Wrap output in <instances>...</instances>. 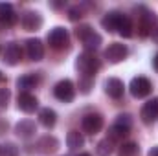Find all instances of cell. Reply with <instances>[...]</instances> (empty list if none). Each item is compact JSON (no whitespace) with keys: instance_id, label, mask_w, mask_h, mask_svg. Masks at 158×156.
Returning <instances> with one entry per match:
<instances>
[{"instance_id":"8","label":"cell","mask_w":158,"mask_h":156,"mask_svg":"<svg viewBox=\"0 0 158 156\" xmlns=\"http://www.w3.org/2000/svg\"><path fill=\"white\" fill-rule=\"evenodd\" d=\"M101 127H103V117L99 116V114H86L81 119V129L86 134L94 136V134H98L101 130Z\"/></svg>"},{"instance_id":"26","label":"cell","mask_w":158,"mask_h":156,"mask_svg":"<svg viewBox=\"0 0 158 156\" xmlns=\"http://www.w3.org/2000/svg\"><path fill=\"white\" fill-rule=\"evenodd\" d=\"M127 134H129V130H127V129H121V127H118V125H112L110 130H109L110 142H112V140H121V138H125Z\"/></svg>"},{"instance_id":"18","label":"cell","mask_w":158,"mask_h":156,"mask_svg":"<svg viewBox=\"0 0 158 156\" xmlns=\"http://www.w3.org/2000/svg\"><path fill=\"white\" fill-rule=\"evenodd\" d=\"M37 83H39V77L35 74H26V76L17 79V88L20 92H30L31 88H35Z\"/></svg>"},{"instance_id":"17","label":"cell","mask_w":158,"mask_h":156,"mask_svg":"<svg viewBox=\"0 0 158 156\" xmlns=\"http://www.w3.org/2000/svg\"><path fill=\"white\" fill-rule=\"evenodd\" d=\"M26 53L31 61H40L44 57V46L39 39H28L26 40Z\"/></svg>"},{"instance_id":"14","label":"cell","mask_w":158,"mask_h":156,"mask_svg":"<svg viewBox=\"0 0 158 156\" xmlns=\"http://www.w3.org/2000/svg\"><path fill=\"white\" fill-rule=\"evenodd\" d=\"M15 132H17V136L28 140V138H31V136L37 132V125H35L33 119H20V121L15 125Z\"/></svg>"},{"instance_id":"25","label":"cell","mask_w":158,"mask_h":156,"mask_svg":"<svg viewBox=\"0 0 158 156\" xmlns=\"http://www.w3.org/2000/svg\"><path fill=\"white\" fill-rule=\"evenodd\" d=\"M114 125L131 130V127H132V117H131V114H119V116L116 117V121H114Z\"/></svg>"},{"instance_id":"16","label":"cell","mask_w":158,"mask_h":156,"mask_svg":"<svg viewBox=\"0 0 158 156\" xmlns=\"http://www.w3.org/2000/svg\"><path fill=\"white\" fill-rule=\"evenodd\" d=\"M105 92L112 97V99H119L125 92V86H123V81L118 77H109L105 81Z\"/></svg>"},{"instance_id":"31","label":"cell","mask_w":158,"mask_h":156,"mask_svg":"<svg viewBox=\"0 0 158 156\" xmlns=\"http://www.w3.org/2000/svg\"><path fill=\"white\" fill-rule=\"evenodd\" d=\"M153 68L158 72V53H155V57H153Z\"/></svg>"},{"instance_id":"1","label":"cell","mask_w":158,"mask_h":156,"mask_svg":"<svg viewBox=\"0 0 158 156\" xmlns=\"http://www.w3.org/2000/svg\"><path fill=\"white\" fill-rule=\"evenodd\" d=\"M76 68L79 74H83V77H94V74L99 70V59L92 51H83L77 55Z\"/></svg>"},{"instance_id":"34","label":"cell","mask_w":158,"mask_h":156,"mask_svg":"<svg viewBox=\"0 0 158 156\" xmlns=\"http://www.w3.org/2000/svg\"><path fill=\"white\" fill-rule=\"evenodd\" d=\"M52 6H53V7H61V6H64V4H63V2H53Z\"/></svg>"},{"instance_id":"10","label":"cell","mask_w":158,"mask_h":156,"mask_svg":"<svg viewBox=\"0 0 158 156\" xmlns=\"http://www.w3.org/2000/svg\"><path fill=\"white\" fill-rule=\"evenodd\" d=\"M20 24L26 31H39L40 26H42V17L37 11H26L20 17Z\"/></svg>"},{"instance_id":"33","label":"cell","mask_w":158,"mask_h":156,"mask_svg":"<svg viewBox=\"0 0 158 156\" xmlns=\"http://www.w3.org/2000/svg\"><path fill=\"white\" fill-rule=\"evenodd\" d=\"M153 40H155V42L158 44V28L155 30V31H153Z\"/></svg>"},{"instance_id":"30","label":"cell","mask_w":158,"mask_h":156,"mask_svg":"<svg viewBox=\"0 0 158 156\" xmlns=\"http://www.w3.org/2000/svg\"><path fill=\"white\" fill-rule=\"evenodd\" d=\"M68 18L72 20V22H76L81 18V9L79 7H70V11H68Z\"/></svg>"},{"instance_id":"15","label":"cell","mask_w":158,"mask_h":156,"mask_svg":"<svg viewBox=\"0 0 158 156\" xmlns=\"http://www.w3.org/2000/svg\"><path fill=\"white\" fill-rule=\"evenodd\" d=\"M17 20H19V17L13 9V4L2 2L0 4V22L4 26H13V24H17Z\"/></svg>"},{"instance_id":"3","label":"cell","mask_w":158,"mask_h":156,"mask_svg":"<svg viewBox=\"0 0 158 156\" xmlns=\"http://www.w3.org/2000/svg\"><path fill=\"white\" fill-rule=\"evenodd\" d=\"M156 26H158V17L153 11L142 7V15H140V20H138V35L140 37L153 35V31L156 30Z\"/></svg>"},{"instance_id":"22","label":"cell","mask_w":158,"mask_h":156,"mask_svg":"<svg viewBox=\"0 0 158 156\" xmlns=\"http://www.w3.org/2000/svg\"><path fill=\"white\" fill-rule=\"evenodd\" d=\"M96 153H98V156H110L112 154V142H110L109 138L98 142V145H96Z\"/></svg>"},{"instance_id":"32","label":"cell","mask_w":158,"mask_h":156,"mask_svg":"<svg viewBox=\"0 0 158 156\" xmlns=\"http://www.w3.org/2000/svg\"><path fill=\"white\" fill-rule=\"evenodd\" d=\"M147 156H158V147H153L151 151H149V154Z\"/></svg>"},{"instance_id":"28","label":"cell","mask_w":158,"mask_h":156,"mask_svg":"<svg viewBox=\"0 0 158 156\" xmlns=\"http://www.w3.org/2000/svg\"><path fill=\"white\" fill-rule=\"evenodd\" d=\"M9 97H11L9 90H7V88H0V110H4V109L7 107V103H9Z\"/></svg>"},{"instance_id":"2","label":"cell","mask_w":158,"mask_h":156,"mask_svg":"<svg viewBox=\"0 0 158 156\" xmlns=\"http://www.w3.org/2000/svg\"><path fill=\"white\" fill-rule=\"evenodd\" d=\"M76 35H77V39L83 42V46H85L86 51H94V50H98L99 44H101V35L96 33L88 24L79 26L77 30H76Z\"/></svg>"},{"instance_id":"5","label":"cell","mask_w":158,"mask_h":156,"mask_svg":"<svg viewBox=\"0 0 158 156\" xmlns=\"http://www.w3.org/2000/svg\"><path fill=\"white\" fill-rule=\"evenodd\" d=\"M53 96H55L59 101H63V103L74 101V97H76V86H74V83H72L70 79L59 81V83L55 84V88H53Z\"/></svg>"},{"instance_id":"36","label":"cell","mask_w":158,"mask_h":156,"mask_svg":"<svg viewBox=\"0 0 158 156\" xmlns=\"http://www.w3.org/2000/svg\"><path fill=\"white\" fill-rule=\"evenodd\" d=\"M0 81H2V72H0Z\"/></svg>"},{"instance_id":"24","label":"cell","mask_w":158,"mask_h":156,"mask_svg":"<svg viewBox=\"0 0 158 156\" xmlns=\"http://www.w3.org/2000/svg\"><path fill=\"white\" fill-rule=\"evenodd\" d=\"M138 143H134V142H127V143H123L121 147H119V156H136L138 154Z\"/></svg>"},{"instance_id":"19","label":"cell","mask_w":158,"mask_h":156,"mask_svg":"<svg viewBox=\"0 0 158 156\" xmlns=\"http://www.w3.org/2000/svg\"><path fill=\"white\" fill-rule=\"evenodd\" d=\"M37 147H39L40 153H55L57 149H59V142L53 138V136H44V138H40L39 142H37Z\"/></svg>"},{"instance_id":"6","label":"cell","mask_w":158,"mask_h":156,"mask_svg":"<svg viewBox=\"0 0 158 156\" xmlns=\"http://www.w3.org/2000/svg\"><path fill=\"white\" fill-rule=\"evenodd\" d=\"M127 53H129V50H127L125 44H121V42H112V44H109V48L105 50V59H107L110 64H116V63H121V61L127 57Z\"/></svg>"},{"instance_id":"13","label":"cell","mask_w":158,"mask_h":156,"mask_svg":"<svg viewBox=\"0 0 158 156\" xmlns=\"http://www.w3.org/2000/svg\"><path fill=\"white\" fill-rule=\"evenodd\" d=\"M123 13H119V11H109L103 18H101V26L109 31V33H114V31H118L119 24H121V20H123Z\"/></svg>"},{"instance_id":"21","label":"cell","mask_w":158,"mask_h":156,"mask_svg":"<svg viewBox=\"0 0 158 156\" xmlns=\"http://www.w3.org/2000/svg\"><path fill=\"white\" fill-rule=\"evenodd\" d=\"M66 145H68V149H72V151H76V149H79V147H83V145H85V138H83V134H81L79 130H70L68 136H66Z\"/></svg>"},{"instance_id":"12","label":"cell","mask_w":158,"mask_h":156,"mask_svg":"<svg viewBox=\"0 0 158 156\" xmlns=\"http://www.w3.org/2000/svg\"><path fill=\"white\" fill-rule=\"evenodd\" d=\"M17 105H19V109H20L22 112L31 114V112L37 110L39 101H37V97H35L33 94H30V92H20L19 97H17Z\"/></svg>"},{"instance_id":"23","label":"cell","mask_w":158,"mask_h":156,"mask_svg":"<svg viewBox=\"0 0 158 156\" xmlns=\"http://www.w3.org/2000/svg\"><path fill=\"white\" fill-rule=\"evenodd\" d=\"M118 33L121 37H125V39H129V37H132V22H131V18L125 15L123 17V20H121V24H119L118 28Z\"/></svg>"},{"instance_id":"11","label":"cell","mask_w":158,"mask_h":156,"mask_svg":"<svg viewBox=\"0 0 158 156\" xmlns=\"http://www.w3.org/2000/svg\"><path fill=\"white\" fill-rule=\"evenodd\" d=\"M140 117L145 125H151L158 119V97H153L149 99L143 107H142V112H140Z\"/></svg>"},{"instance_id":"35","label":"cell","mask_w":158,"mask_h":156,"mask_svg":"<svg viewBox=\"0 0 158 156\" xmlns=\"http://www.w3.org/2000/svg\"><path fill=\"white\" fill-rule=\"evenodd\" d=\"M79 156H90V154H86V153H83V154H79Z\"/></svg>"},{"instance_id":"20","label":"cell","mask_w":158,"mask_h":156,"mask_svg":"<svg viewBox=\"0 0 158 156\" xmlns=\"http://www.w3.org/2000/svg\"><path fill=\"white\" fill-rule=\"evenodd\" d=\"M39 121L40 125H44L46 129H52L55 123H57V114H55V110H52V109H40L39 110Z\"/></svg>"},{"instance_id":"9","label":"cell","mask_w":158,"mask_h":156,"mask_svg":"<svg viewBox=\"0 0 158 156\" xmlns=\"http://www.w3.org/2000/svg\"><path fill=\"white\" fill-rule=\"evenodd\" d=\"M20 59H22V48H20V44L19 42H9L6 46V50H4L2 61L6 64H9V66H15V64L20 63Z\"/></svg>"},{"instance_id":"7","label":"cell","mask_w":158,"mask_h":156,"mask_svg":"<svg viewBox=\"0 0 158 156\" xmlns=\"http://www.w3.org/2000/svg\"><path fill=\"white\" fill-rule=\"evenodd\" d=\"M48 44L53 48V50H61L68 44V31L63 28V26H57L53 28L50 33H48Z\"/></svg>"},{"instance_id":"27","label":"cell","mask_w":158,"mask_h":156,"mask_svg":"<svg viewBox=\"0 0 158 156\" xmlns=\"http://www.w3.org/2000/svg\"><path fill=\"white\" fill-rule=\"evenodd\" d=\"M0 156H19V149L15 143H6L4 147H0Z\"/></svg>"},{"instance_id":"29","label":"cell","mask_w":158,"mask_h":156,"mask_svg":"<svg viewBox=\"0 0 158 156\" xmlns=\"http://www.w3.org/2000/svg\"><path fill=\"white\" fill-rule=\"evenodd\" d=\"M92 77H83L81 81H79V88H81V92L83 94H88L90 92V88H92Z\"/></svg>"},{"instance_id":"4","label":"cell","mask_w":158,"mask_h":156,"mask_svg":"<svg viewBox=\"0 0 158 156\" xmlns=\"http://www.w3.org/2000/svg\"><path fill=\"white\" fill-rule=\"evenodd\" d=\"M129 90H131L132 97H136V99H142V97H147V96L151 94V90H153V84H151V81H149L147 77H143V76H138V77H132L131 84H129Z\"/></svg>"}]
</instances>
